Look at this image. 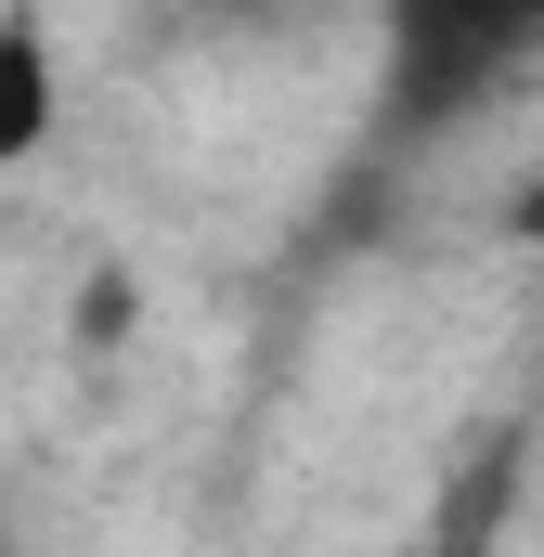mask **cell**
Returning a JSON list of instances; mask_svg holds the SVG:
<instances>
[{"mask_svg":"<svg viewBox=\"0 0 544 557\" xmlns=\"http://www.w3.org/2000/svg\"><path fill=\"white\" fill-rule=\"evenodd\" d=\"M52 117H65V65H52V26L13 0L0 13V169H26L52 143Z\"/></svg>","mask_w":544,"mask_h":557,"instance_id":"7a4b0ae2","label":"cell"},{"mask_svg":"<svg viewBox=\"0 0 544 557\" xmlns=\"http://www.w3.org/2000/svg\"><path fill=\"white\" fill-rule=\"evenodd\" d=\"M532 65H544V0H376V91L403 131L480 117Z\"/></svg>","mask_w":544,"mask_h":557,"instance_id":"6da1fadb","label":"cell"}]
</instances>
